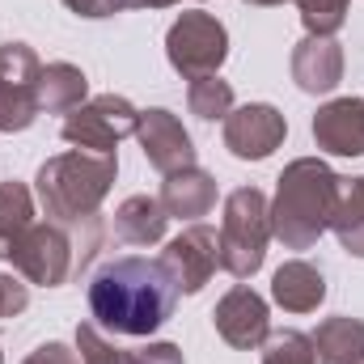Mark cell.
<instances>
[{
	"label": "cell",
	"mask_w": 364,
	"mask_h": 364,
	"mask_svg": "<svg viewBox=\"0 0 364 364\" xmlns=\"http://www.w3.org/2000/svg\"><path fill=\"white\" fill-rule=\"evenodd\" d=\"M360 182H364V178H360Z\"/></svg>",
	"instance_id": "d6a6232c"
},
{
	"label": "cell",
	"mask_w": 364,
	"mask_h": 364,
	"mask_svg": "<svg viewBox=\"0 0 364 364\" xmlns=\"http://www.w3.org/2000/svg\"><path fill=\"white\" fill-rule=\"evenodd\" d=\"M272 301L284 314H314L326 301V279L314 263L305 259H288L272 275Z\"/></svg>",
	"instance_id": "2e32d148"
},
{
	"label": "cell",
	"mask_w": 364,
	"mask_h": 364,
	"mask_svg": "<svg viewBox=\"0 0 364 364\" xmlns=\"http://www.w3.org/2000/svg\"><path fill=\"white\" fill-rule=\"evenodd\" d=\"M38 73L30 43H0V132H26L38 119Z\"/></svg>",
	"instance_id": "ba28073f"
},
{
	"label": "cell",
	"mask_w": 364,
	"mask_h": 364,
	"mask_svg": "<svg viewBox=\"0 0 364 364\" xmlns=\"http://www.w3.org/2000/svg\"><path fill=\"white\" fill-rule=\"evenodd\" d=\"M259 352H263V364H318L314 339L301 331H272Z\"/></svg>",
	"instance_id": "603a6c76"
},
{
	"label": "cell",
	"mask_w": 364,
	"mask_h": 364,
	"mask_svg": "<svg viewBox=\"0 0 364 364\" xmlns=\"http://www.w3.org/2000/svg\"><path fill=\"white\" fill-rule=\"evenodd\" d=\"M212 326H216V335H220L233 352H259L263 339L272 335V314H267V301H263L250 284H233V288L216 301Z\"/></svg>",
	"instance_id": "8fae6325"
},
{
	"label": "cell",
	"mask_w": 364,
	"mask_h": 364,
	"mask_svg": "<svg viewBox=\"0 0 364 364\" xmlns=\"http://www.w3.org/2000/svg\"><path fill=\"white\" fill-rule=\"evenodd\" d=\"M136 123H140V110L119 97V93H97L85 106H77L73 114H64V127L60 136L73 144V149H85V153H114L119 140L136 136Z\"/></svg>",
	"instance_id": "8992f818"
},
{
	"label": "cell",
	"mask_w": 364,
	"mask_h": 364,
	"mask_svg": "<svg viewBox=\"0 0 364 364\" xmlns=\"http://www.w3.org/2000/svg\"><path fill=\"white\" fill-rule=\"evenodd\" d=\"M186 106H191V114H199L203 123H216V119H225V114L233 110V85L220 81V73H216V77H195V81L186 85Z\"/></svg>",
	"instance_id": "7402d4cb"
},
{
	"label": "cell",
	"mask_w": 364,
	"mask_h": 364,
	"mask_svg": "<svg viewBox=\"0 0 364 364\" xmlns=\"http://www.w3.org/2000/svg\"><path fill=\"white\" fill-rule=\"evenodd\" d=\"M127 9H170V4H182V0H123Z\"/></svg>",
	"instance_id": "f546056e"
},
{
	"label": "cell",
	"mask_w": 364,
	"mask_h": 364,
	"mask_svg": "<svg viewBox=\"0 0 364 364\" xmlns=\"http://www.w3.org/2000/svg\"><path fill=\"white\" fill-rule=\"evenodd\" d=\"M292 81L305 93H331L343 81V47L335 38L305 34L292 47Z\"/></svg>",
	"instance_id": "5bb4252c"
},
{
	"label": "cell",
	"mask_w": 364,
	"mask_h": 364,
	"mask_svg": "<svg viewBox=\"0 0 364 364\" xmlns=\"http://www.w3.org/2000/svg\"><path fill=\"white\" fill-rule=\"evenodd\" d=\"M127 364H186L174 343H149V348H132Z\"/></svg>",
	"instance_id": "4316f807"
},
{
	"label": "cell",
	"mask_w": 364,
	"mask_h": 364,
	"mask_svg": "<svg viewBox=\"0 0 364 364\" xmlns=\"http://www.w3.org/2000/svg\"><path fill=\"white\" fill-rule=\"evenodd\" d=\"M348 4H352V0H296L305 30L318 34V38H335V34L343 30V21H348Z\"/></svg>",
	"instance_id": "cb8c5ba5"
},
{
	"label": "cell",
	"mask_w": 364,
	"mask_h": 364,
	"mask_svg": "<svg viewBox=\"0 0 364 364\" xmlns=\"http://www.w3.org/2000/svg\"><path fill=\"white\" fill-rule=\"evenodd\" d=\"M30 225H34V195H30V186L17 178L0 182V259L13 255V246L26 237Z\"/></svg>",
	"instance_id": "44dd1931"
},
{
	"label": "cell",
	"mask_w": 364,
	"mask_h": 364,
	"mask_svg": "<svg viewBox=\"0 0 364 364\" xmlns=\"http://www.w3.org/2000/svg\"><path fill=\"white\" fill-rule=\"evenodd\" d=\"M64 4H68L77 17H93V21H97V17H114V13L127 9L123 0H64Z\"/></svg>",
	"instance_id": "f1b7e54d"
},
{
	"label": "cell",
	"mask_w": 364,
	"mask_h": 364,
	"mask_svg": "<svg viewBox=\"0 0 364 364\" xmlns=\"http://www.w3.org/2000/svg\"><path fill=\"white\" fill-rule=\"evenodd\" d=\"M166 229H170V216H166L161 199H153V195H127L114 208V233L127 246H157V242H166Z\"/></svg>",
	"instance_id": "e0dca14e"
},
{
	"label": "cell",
	"mask_w": 364,
	"mask_h": 364,
	"mask_svg": "<svg viewBox=\"0 0 364 364\" xmlns=\"http://www.w3.org/2000/svg\"><path fill=\"white\" fill-rule=\"evenodd\" d=\"M216 242H220V272H229L233 279H250L263 267L272 242V203L259 186L229 191Z\"/></svg>",
	"instance_id": "277c9868"
},
{
	"label": "cell",
	"mask_w": 364,
	"mask_h": 364,
	"mask_svg": "<svg viewBox=\"0 0 364 364\" xmlns=\"http://www.w3.org/2000/svg\"><path fill=\"white\" fill-rule=\"evenodd\" d=\"M0 364H4V356H0Z\"/></svg>",
	"instance_id": "1f68e13d"
},
{
	"label": "cell",
	"mask_w": 364,
	"mask_h": 364,
	"mask_svg": "<svg viewBox=\"0 0 364 364\" xmlns=\"http://www.w3.org/2000/svg\"><path fill=\"white\" fill-rule=\"evenodd\" d=\"M314 140L331 157H364V97H335L314 114Z\"/></svg>",
	"instance_id": "4fadbf2b"
},
{
	"label": "cell",
	"mask_w": 364,
	"mask_h": 364,
	"mask_svg": "<svg viewBox=\"0 0 364 364\" xmlns=\"http://www.w3.org/2000/svg\"><path fill=\"white\" fill-rule=\"evenodd\" d=\"M166 60L182 81L195 77H216L220 64L229 60V30L212 17V13H182L166 34Z\"/></svg>",
	"instance_id": "5b68a950"
},
{
	"label": "cell",
	"mask_w": 364,
	"mask_h": 364,
	"mask_svg": "<svg viewBox=\"0 0 364 364\" xmlns=\"http://www.w3.org/2000/svg\"><path fill=\"white\" fill-rule=\"evenodd\" d=\"M77 356H81V364H127V352L114 348L93 322L77 326Z\"/></svg>",
	"instance_id": "d4e9b609"
},
{
	"label": "cell",
	"mask_w": 364,
	"mask_h": 364,
	"mask_svg": "<svg viewBox=\"0 0 364 364\" xmlns=\"http://www.w3.org/2000/svg\"><path fill=\"white\" fill-rule=\"evenodd\" d=\"M309 339H314L318 364H364V322L360 318L335 314Z\"/></svg>",
	"instance_id": "ffe728a7"
},
{
	"label": "cell",
	"mask_w": 364,
	"mask_h": 364,
	"mask_svg": "<svg viewBox=\"0 0 364 364\" xmlns=\"http://www.w3.org/2000/svg\"><path fill=\"white\" fill-rule=\"evenodd\" d=\"M13 267L26 284H38V288H60L68 275L77 272V242L64 225L55 220H34L26 229V237L13 246Z\"/></svg>",
	"instance_id": "52a82bcc"
},
{
	"label": "cell",
	"mask_w": 364,
	"mask_h": 364,
	"mask_svg": "<svg viewBox=\"0 0 364 364\" xmlns=\"http://www.w3.org/2000/svg\"><path fill=\"white\" fill-rule=\"evenodd\" d=\"M136 140L149 157V166L157 174H178L186 166H195V140L191 132L182 127V119L166 106H153V110H140V123H136Z\"/></svg>",
	"instance_id": "7c38bea8"
},
{
	"label": "cell",
	"mask_w": 364,
	"mask_h": 364,
	"mask_svg": "<svg viewBox=\"0 0 364 364\" xmlns=\"http://www.w3.org/2000/svg\"><path fill=\"white\" fill-rule=\"evenodd\" d=\"M178 288L161 259H110L90 279V314L114 335L144 339L174 318Z\"/></svg>",
	"instance_id": "6da1fadb"
},
{
	"label": "cell",
	"mask_w": 364,
	"mask_h": 364,
	"mask_svg": "<svg viewBox=\"0 0 364 364\" xmlns=\"http://www.w3.org/2000/svg\"><path fill=\"white\" fill-rule=\"evenodd\" d=\"M246 4H259V9H272V4H284V0H246Z\"/></svg>",
	"instance_id": "4dcf8cb0"
},
{
	"label": "cell",
	"mask_w": 364,
	"mask_h": 364,
	"mask_svg": "<svg viewBox=\"0 0 364 364\" xmlns=\"http://www.w3.org/2000/svg\"><path fill=\"white\" fill-rule=\"evenodd\" d=\"M157 199H161L166 216L195 225L199 216H208V212L216 208V178H212L208 170H199V166H186L178 174H166Z\"/></svg>",
	"instance_id": "9a60e30c"
},
{
	"label": "cell",
	"mask_w": 364,
	"mask_h": 364,
	"mask_svg": "<svg viewBox=\"0 0 364 364\" xmlns=\"http://www.w3.org/2000/svg\"><path fill=\"white\" fill-rule=\"evenodd\" d=\"M335 170L322 157H296L275 178L272 199V237H279L288 250H309L326 233L331 199H335Z\"/></svg>",
	"instance_id": "3957f363"
},
{
	"label": "cell",
	"mask_w": 364,
	"mask_h": 364,
	"mask_svg": "<svg viewBox=\"0 0 364 364\" xmlns=\"http://www.w3.org/2000/svg\"><path fill=\"white\" fill-rule=\"evenodd\" d=\"M26 305H30V284L0 272V318H17Z\"/></svg>",
	"instance_id": "484cf974"
},
{
	"label": "cell",
	"mask_w": 364,
	"mask_h": 364,
	"mask_svg": "<svg viewBox=\"0 0 364 364\" xmlns=\"http://www.w3.org/2000/svg\"><path fill=\"white\" fill-rule=\"evenodd\" d=\"M288 136V119L272 102H246L225 114V149L237 161H267Z\"/></svg>",
	"instance_id": "30bf717a"
},
{
	"label": "cell",
	"mask_w": 364,
	"mask_h": 364,
	"mask_svg": "<svg viewBox=\"0 0 364 364\" xmlns=\"http://www.w3.org/2000/svg\"><path fill=\"white\" fill-rule=\"evenodd\" d=\"M119 174V157L114 153H85V149H73V153H60V157H47L38 166V199L47 208V216L64 229H90L97 220V208L102 199L110 195Z\"/></svg>",
	"instance_id": "7a4b0ae2"
},
{
	"label": "cell",
	"mask_w": 364,
	"mask_h": 364,
	"mask_svg": "<svg viewBox=\"0 0 364 364\" xmlns=\"http://www.w3.org/2000/svg\"><path fill=\"white\" fill-rule=\"evenodd\" d=\"M326 229L339 237V246L352 259H364V182L360 178H335V199H331Z\"/></svg>",
	"instance_id": "ac0fdd59"
},
{
	"label": "cell",
	"mask_w": 364,
	"mask_h": 364,
	"mask_svg": "<svg viewBox=\"0 0 364 364\" xmlns=\"http://www.w3.org/2000/svg\"><path fill=\"white\" fill-rule=\"evenodd\" d=\"M85 102H90V81H85V73L77 64H68V60L43 64V73H38V110L73 114Z\"/></svg>",
	"instance_id": "d6986e66"
},
{
	"label": "cell",
	"mask_w": 364,
	"mask_h": 364,
	"mask_svg": "<svg viewBox=\"0 0 364 364\" xmlns=\"http://www.w3.org/2000/svg\"><path fill=\"white\" fill-rule=\"evenodd\" d=\"M21 364H81V356H77L68 343H55V339H51V343H38Z\"/></svg>",
	"instance_id": "83f0119b"
},
{
	"label": "cell",
	"mask_w": 364,
	"mask_h": 364,
	"mask_svg": "<svg viewBox=\"0 0 364 364\" xmlns=\"http://www.w3.org/2000/svg\"><path fill=\"white\" fill-rule=\"evenodd\" d=\"M161 267L170 272L174 279V288H178L182 296H195V292H203V284L216 275L220 267V242H216V229H208V225H186L178 237H170L166 242V250H161Z\"/></svg>",
	"instance_id": "9c48e42d"
}]
</instances>
